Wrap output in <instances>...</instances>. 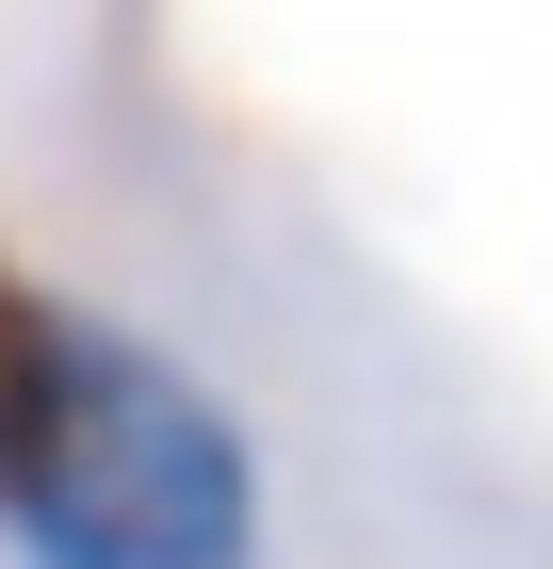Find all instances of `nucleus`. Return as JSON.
<instances>
[{"mask_svg":"<svg viewBox=\"0 0 553 569\" xmlns=\"http://www.w3.org/2000/svg\"><path fill=\"white\" fill-rule=\"evenodd\" d=\"M0 537H17V569H260V439L164 342L82 326Z\"/></svg>","mask_w":553,"mask_h":569,"instance_id":"nucleus-1","label":"nucleus"},{"mask_svg":"<svg viewBox=\"0 0 553 569\" xmlns=\"http://www.w3.org/2000/svg\"><path fill=\"white\" fill-rule=\"evenodd\" d=\"M66 342H82V309H49L33 277L0 261V505H17V472H33L49 407H66Z\"/></svg>","mask_w":553,"mask_h":569,"instance_id":"nucleus-2","label":"nucleus"}]
</instances>
